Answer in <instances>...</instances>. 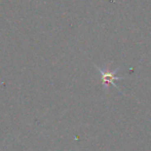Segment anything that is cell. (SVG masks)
Listing matches in <instances>:
<instances>
[{
  "instance_id": "cell-1",
  "label": "cell",
  "mask_w": 151,
  "mask_h": 151,
  "mask_svg": "<svg viewBox=\"0 0 151 151\" xmlns=\"http://www.w3.org/2000/svg\"><path fill=\"white\" fill-rule=\"evenodd\" d=\"M97 69L99 70V72H100V74L102 75V80H103V83H106V84H108V83H110V84H112V86H114L115 88H117L116 86V84L114 83V80H120V79H122L123 77H117V76H115V72H109V71H107V72H105L104 70H102L101 68H99V67H97Z\"/></svg>"
}]
</instances>
